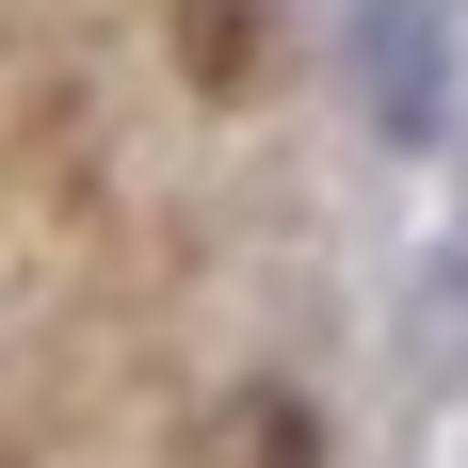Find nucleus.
Masks as SVG:
<instances>
[{
	"label": "nucleus",
	"mask_w": 468,
	"mask_h": 468,
	"mask_svg": "<svg viewBox=\"0 0 468 468\" xmlns=\"http://www.w3.org/2000/svg\"><path fill=\"white\" fill-rule=\"evenodd\" d=\"M178 468H324V420H307V388H227Z\"/></svg>",
	"instance_id": "obj_2"
},
{
	"label": "nucleus",
	"mask_w": 468,
	"mask_h": 468,
	"mask_svg": "<svg viewBox=\"0 0 468 468\" xmlns=\"http://www.w3.org/2000/svg\"><path fill=\"white\" fill-rule=\"evenodd\" d=\"M162 33H178V65H194V97H259L275 81V0H162Z\"/></svg>",
	"instance_id": "obj_1"
}]
</instances>
